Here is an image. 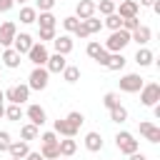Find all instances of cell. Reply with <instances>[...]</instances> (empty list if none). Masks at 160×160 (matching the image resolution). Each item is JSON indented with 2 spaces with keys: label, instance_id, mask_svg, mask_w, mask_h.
I'll use <instances>...</instances> for the list:
<instances>
[{
  "label": "cell",
  "instance_id": "1",
  "mask_svg": "<svg viewBox=\"0 0 160 160\" xmlns=\"http://www.w3.org/2000/svg\"><path fill=\"white\" fill-rule=\"evenodd\" d=\"M128 42H130V32L120 28V30H112V35L105 40L102 48H105L108 52H122V50L128 48Z\"/></svg>",
  "mask_w": 160,
  "mask_h": 160
},
{
  "label": "cell",
  "instance_id": "2",
  "mask_svg": "<svg viewBox=\"0 0 160 160\" xmlns=\"http://www.w3.org/2000/svg\"><path fill=\"white\" fill-rule=\"evenodd\" d=\"M158 100H160V85H158V82H148V85L140 88V102H142L145 108L158 105Z\"/></svg>",
  "mask_w": 160,
  "mask_h": 160
},
{
  "label": "cell",
  "instance_id": "3",
  "mask_svg": "<svg viewBox=\"0 0 160 160\" xmlns=\"http://www.w3.org/2000/svg\"><path fill=\"white\" fill-rule=\"evenodd\" d=\"M115 145H118V150L120 152H125V155H132V152H138V140H135V135L132 132H118L115 135Z\"/></svg>",
  "mask_w": 160,
  "mask_h": 160
},
{
  "label": "cell",
  "instance_id": "4",
  "mask_svg": "<svg viewBox=\"0 0 160 160\" xmlns=\"http://www.w3.org/2000/svg\"><path fill=\"white\" fill-rule=\"evenodd\" d=\"M2 95H5V100H10L12 105H22V102L30 98V88H28V85H12V88L2 90Z\"/></svg>",
  "mask_w": 160,
  "mask_h": 160
},
{
  "label": "cell",
  "instance_id": "5",
  "mask_svg": "<svg viewBox=\"0 0 160 160\" xmlns=\"http://www.w3.org/2000/svg\"><path fill=\"white\" fill-rule=\"evenodd\" d=\"M48 78H50V72L45 68H32V72L28 78V88L30 90H45L48 88Z\"/></svg>",
  "mask_w": 160,
  "mask_h": 160
},
{
  "label": "cell",
  "instance_id": "6",
  "mask_svg": "<svg viewBox=\"0 0 160 160\" xmlns=\"http://www.w3.org/2000/svg\"><path fill=\"white\" fill-rule=\"evenodd\" d=\"M28 58H30V62L35 65V68H45V62H48V48L42 45V42H32V48L28 50Z\"/></svg>",
  "mask_w": 160,
  "mask_h": 160
},
{
  "label": "cell",
  "instance_id": "7",
  "mask_svg": "<svg viewBox=\"0 0 160 160\" xmlns=\"http://www.w3.org/2000/svg\"><path fill=\"white\" fill-rule=\"evenodd\" d=\"M142 85H145V82H142V78H140L138 72H128V75L120 78V90H122V92H140Z\"/></svg>",
  "mask_w": 160,
  "mask_h": 160
},
{
  "label": "cell",
  "instance_id": "8",
  "mask_svg": "<svg viewBox=\"0 0 160 160\" xmlns=\"http://www.w3.org/2000/svg\"><path fill=\"white\" fill-rule=\"evenodd\" d=\"M15 35H18V28H15L12 20H8V22L0 25V45H2V48H10L12 40H15Z\"/></svg>",
  "mask_w": 160,
  "mask_h": 160
},
{
  "label": "cell",
  "instance_id": "9",
  "mask_svg": "<svg viewBox=\"0 0 160 160\" xmlns=\"http://www.w3.org/2000/svg\"><path fill=\"white\" fill-rule=\"evenodd\" d=\"M32 48V38L28 35V32H20V35H15V40H12V50L18 52V55H28V50Z\"/></svg>",
  "mask_w": 160,
  "mask_h": 160
},
{
  "label": "cell",
  "instance_id": "10",
  "mask_svg": "<svg viewBox=\"0 0 160 160\" xmlns=\"http://www.w3.org/2000/svg\"><path fill=\"white\" fill-rule=\"evenodd\" d=\"M95 15V2L92 0H80L78 5H75V18L78 20H88V18H92Z\"/></svg>",
  "mask_w": 160,
  "mask_h": 160
},
{
  "label": "cell",
  "instance_id": "11",
  "mask_svg": "<svg viewBox=\"0 0 160 160\" xmlns=\"http://www.w3.org/2000/svg\"><path fill=\"white\" fill-rule=\"evenodd\" d=\"M52 48H55L58 55H68V52H72V38L70 35H55Z\"/></svg>",
  "mask_w": 160,
  "mask_h": 160
},
{
  "label": "cell",
  "instance_id": "12",
  "mask_svg": "<svg viewBox=\"0 0 160 160\" xmlns=\"http://www.w3.org/2000/svg\"><path fill=\"white\" fill-rule=\"evenodd\" d=\"M25 115L30 118V122H32L35 128H40V125H45V120H48V115H45V110H42L40 105H30V108L25 110Z\"/></svg>",
  "mask_w": 160,
  "mask_h": 160
},
{
  "label": "cell",
  "instance_id": "13",
  "mask_svg": "<svg viewBox=\"0 0 160 160\" xmlns=\"http://www.w3.org/2000/svg\"><path fill=\"white\" fill-rule=\"evenodd\" d=\"M140 135L148 142H160V128L152 125V122H140Z\"/></svg>",
  "mask_w": 160,
  "mask_h": 160
},
{
  "label": "cell",
  "instance_id": "14",
  "mask_svg": "<svg viewBox=\"0 0 160 160\" xmlns=\"http://www.w3.org/2000/svg\"><path fill=\"white\" fill-rule=\"evenodd\" d=\"M138 10H140V5H138L135 0H122L118 15H120L122 20H128V18H138Z\"/></svg>",
  "mask_w": 160,
  "mask_h": 160
},
{
  "label": "cell",
  "instance_id": "15",
  "mask_svg": "<svg viewBox=\"0 0 160 160\" xmlns=\"http://www.w3.org/2000/svg\"><path fill=\"white\" fill-rule=\"evenodd\" d=\"M150 38H152V30H150L148 25H140L138 30H132V32H130V42L135 40L138 45H148V42H150Z\"/></svg>",
  "mask_w": 160,
  "mask_h": 160
},
{
  "label": "cell",
  "instance_id": "16",
  "mask_svg": "<svg viewBox=\"0 0 160 160\" xmlns=\"http://www.w3.org/2000/svg\"><path fill=\"white\" fill-rule=\"evenodd\" d=\"M65 65H68V60H65V55H50L48 58V62H45V70L48 72H62L65 70Z\"/></svg>",
  "mask_w": 160,
  "mask_h": 160
},
{
  "label": "cell",
  "instance_id": "17",
  "mask_svg": "<svg viewBox=\"0 0 160 160\" xmlns=\"http://www.w3.org/2000/svg\"><path fill=\"white\" fill-rule=\"evenodd\" d=\"M58 150H60V158H70V155H75V150H78V142H75L72 138L58 140Z\"/></svg>",
  "mask_w": 160,
  "mask_h": 160
},
{
  "label": "cell",
  "instance_id": "18",
  "mask_svg": "<svg viewBox=\"0 0 160 160\" xmlns=\"http://www.w3.org/2000/svg\"><path fill=\"white\" fill-rule=\"evenodd\" d=\"M20 62H22V60H20V55H18L12 48H5V52H2V65L15 70V68H20Z\"/></svg>",
  "mask_w": 160,
  "mask_h": 160
},
{
  "label": "cell",
  "instance_id": "19",
  "mask_svg": "<svg viewBox=\"0 0 160 160\" xmlns=\"http://www.w3.org/2000/svg\"><path fill=\"white\" fill-rule=\"evenodd\" d=\"M85 148H88L90 152H100V150H102V138H100V132H88V135H85Z\"/></svg>",
  "mask_w": 160,
  "mask_h": 160
},
{
  "label": "cell",
  "instance_id": "20",
  "mask_svg": "<svg viewBox=\"0 0 160 160\" xmlns=\"http://www.w3.org/2000/svg\"><path fill=\"white\" fill-rule=\"evenodd\" d=\"M8 152H10V158H20V160H22V158L30 152V145H28L25 140H20V142H10Z\"/></svg>",
  "mask_w": 160,
  "mask_h": 160
},
{
  "label": "cell",
  "instance_id": "21",
  "mask_svg": "<svg viewBox=\"0 0 160 160\" xmlns=\"http://www.w3.org/2000/svg\"><path fill=\"white\" fill-rule=\"evenodd\" d=\"M35 22H40V30H55V25H58V18H55L52 12H40Z\"/></svg>",
  "mask_w": 160,
  "mask_h": 160
},
{
  "label": "cell",
  "instance_id": "22",
  "mask_svg": "<svg viewBox=\"0 0 160 160\" xmlns=\"http://www.w3.org/2000/svg\"><path fill=\"white\" fill-rule=\"evenodd\" d=\"M125 62H128V60H125V55H122V52H110V58H108V65H105V68L115 72V70H122V68H125Z\"/></svg>",
  "mask_w": 160,
  "mask_h": 160
},
{
  "label": "cell",
  "instance_id": "23",
  "mask_svg": "<svg viewBox=\"0 0 160 160\" xmlns=\"http://www.w3.org/2000/svg\"><path fill=\"white\" fill-rule=\"evenodd\" d=\"M55 132H58V135H65V138H75V135H78V130H75L65 118H62V120H55Z\"/></svg>",
  "mask_w": 160,
  "mask_h": 160
},
{
  "label": "cell",
  "instance_id": "24",
  "mask_svg": "<svg viewBox=\"0 0 160 160\" xmlns=\"http://www.w3.org/2000/svg\"><path fill=\"white\" fill-rule=\"evenodd\" d=\"M155 60V55H152V50H148V48H138V52H135V62L140 65V68H145V65H150Z\"/></svg>",
  "mask_w": 160,
  "mask_h": 160
},
{
  "label": "cell",
  "instance_id": "25",
  "mask_svg": "<svg viewBox=\"0 0 160 160\" xmlns=\"http://www.w3.org/2000/svg\"><path fill=\"white\" fill-rule=\"evenodd\" d=\"M62 80H65V82H78V80H80V68H78V65H65Z\"/></svg>",
  "mask_w": 160,
  "mask_h": 160
},
{
  "label": "cell",
  "instance_id": "26",
  "mask_svg": "<svg viewBox=\"0 0 160 160\" xmlns=\"http://www.w3.org/2000/svg\"><path fill=\"white\" fill-rule=\"evenodd\" d=\"M35 20H38V10H35V8H20V22L32 25Z\"/></svg>",
  "mask_w": 160,
  "mask_h": 160
},
{
  "label": "cell",
  "instance_id": "27",
  "mask_svg": "<svg viewBox=\"0 0 160 160\" xmlns=\"http://www.w3.org/2000/svg\"><path fill=\"white\" fill-rule=\"evenodd\" d=\"M40 155H42V160H58V158H60V150H58V142H55V145H42V150H40Z\"/></svg>",
  "mask_w": 160,
  "mask_h": 160
},
{
  "label": "cell",
  "instance_id": "28",
  "mask_svg": "<svg viewBox=\"0 0 160 160\" xmlns=\"http://www.w3.org/2000/svg\"><path fill=\"white\" fill-rule=\"evenodd\" d=\"M80 22H82V25L88 28V32H90V35H92V32H100V30H102V20H98L95 15H92V18H88V20H80Z\"/></svg>",
  "mask_w": 160,
  "mask_h": 160
},
{
  "label": "cell",
  "instance_id": "29",
  "mask_svg": "<svg viewBox=\"0 0 160 160\" xmlns=\"http://www.w3.org/2000/svg\"><path fill=\"white\" fill-rule=\"evenodd\" d=\"M20 135H22V140H25V142H30V140H35V138H38V128H35L32 122H28V125H22V128H20Z\"/></svg>",
  "mask_w": 160,
  "mask_h": 160
},
{
  "label": "cell",
  "instance_id": "30",
  "mask_svg": "<svg viewBox=\"0 0 160 160\" xmlns=\"http://www.w3.org/2000/svg\"><path fill=\"white\" fill-rule=\"evenodd\" d=\"M105 28H110V30H120L122 28V18L118 15V12H112V15H108L105 18V22H102Z\"/></svg>",
  "mask_w": 160,
  "mask_h": 160
},
{
  "label": "cell",
  "instance_id": "31",
  "mask_svg": "<svg viewBox=\"0 0 160 160\" xmlns=\"http://www.w3.org/2000/svg\"><path fill=\"white\" fill-rule=\"evenodd\" d=\"M5 118H8V120H12V122H18V120L22 118V108L10 102V108H5Z\"/></svg>",
  "mask_w": 160,
  "mask_h": 160
},
{
  "label": "cell",
  "instance_id": "32",
  "mask_svg": "<svg viewBox=\"0 0 160 160\" xmlns=\"http://www.w3.org/2000/svg\"><path fill=\"white\" fill-rule=\"evenodd\" d=\"M110 120H112V122H125V120H128V110H125L122 105L112 108V110H110Z\"/></svg>",
  "mask_w": 160,
  "mask_h": 160
},
{
  "label": "cell",
  "instance_id": "33",
  "mask_svg": "<svg viewBox=\"0 0 160 160\" xmlns=\"http://www.w3.org/2000/svg\"><path fill=\"white\" fill-rule=\"evenodd\" d=\"M65 120H68L75 130H80V125L85 122V115H82V112H78V110H72V112H68V118H65Z\"/></svg>",
  "mask_w": 160,
  "mask_h": 160
},
{
  "label": "cell",
  "instance_id": "34",
  "mask_svg": "<svg viewBox=\"0 0 160 160\" xmlns=\"http://www.w3.org/2000/svg\"><path fill=\"white\" fill-rule=\"evenodd\" d=\"M95 10H100L102 15H112L115 12V2L112 0H100V2H95Z\"/></svg>",
  "mask_w": 160,
  "mask_h": 160
},
{
  "label": "cell",
  "instance_id": "35",
  "mask_svg": "<svg viewBox=\"0 0 160 160\" xmlns=\"http://www.w3.org/2000/svg\"><path fill=\"white\" fill-rule=\"evenodd\" d=\"M102 105H105L108 110H112V108H118V105H120V95H118V92H108V95L102 98Z\"/></svg>",
  "mask_w": 160,
  "mask_h": 160
},
{
  "label": "cell",
  "instance_id": "36",
  "mask_svg": "<svg viewBox=\"0 0 160 160\" xmlns=\"http://www.w3.org/2000/svg\"><path fill=\"white\" fill-rule=\"evenodd\" d=\"M78 25H80V20H78L75 15H70V18H65V20H62V28H65L68 32H75V30H78Z\"/></svg>",
  "mask_w": 160,
  "mask_h": 160
},
{
  "label": "cell",
  "instance_id": "37",
  "mask_svg": "<svg viewBox=\"0 0 160 160\" xmlns=\"http://www.w3.org/2000/svg\"><path fill=\"white\" fill-rule=\"evenodd\" d=\"M100 50H102V45H100L98 40H92V42H88V48H85V52H88V58H92V60L98 58V52H100Z\"/></svg>",
  "mask_w": 160,
  "mask_h": 160
},
{
  "label": "cell",
  "instance_id": "38",
  "mask_svg": "<svg viewBox=\"0 0 160 160\" xmlns=\"http://www.w3.org/2000/svg\"><path fill=\"white\" fill-rule=\"evenodd\" d=\"M138 28H140V18H128V20H122V30L132 32V30H138Z\"/></svg>",
  "mask_w": 160,
  "mask_h": 160
},
{
  "label": "cell",
  "instance_id": "39",
  "mask_svg": "<svg viewBox=\"0 0 160 160\" xmlns=\"http://www.w3.org/2000/svg\"><path fill=\"white\" fill-rule=\"evenodd\" d=\"M10 132L8 130H0V152H8V148H10Z\"/></svg>",
  "mask_w": 160,
  "mask_h": 160
},
{
  "label": "cell",
  "instance_id": "40",
  "mask_svg": "<svg viewBox=\"0 0 160 160\" xmlns=\"http://www.w3.org/2000/svg\"><path fill=\"white\" fill-rule=\"evenodd\" d=\"M52 5H55V0H38V2H35V10H40V12H50Z\"/></svg>",
  "mask_w": 160,
  "mask_h": 160
},
{
  "label": "cell",
  "instance_id": "41",
  "mask_svg": "<svg viewBox=\"0 0 160 160\" xmlns=\"http://www.w3.org/2000/svg\"><path fill=\"white\" fill-rule=\"evenodd\" d=\"M40 142H42V145H55V142H58V135H55V132H42V135H40Z\"/></svg>",
  "mask_w": 160,
  "mask_h": 160
},
{
  "label": "cell",
  "instance_id": "42",
  "mask_svg": "<svg viewBox=\"0 0 160 160\" xmlns=\"http://www.w3.org/2000/svg\"><path fill=\"white\" fill-rule=\"evenodd\" d=\"M38 38H40V42L45 45V40H55V30H40Z\"/></svg>",
  "mask_w": 160,
  "mask_h": 160
},
{
  "label": "cell",
  "instance_id": "43",
  "mask_svg": "<svg viewBox=\"0 0 160 160\" xmlns=\"http://www.w3.org/2000/svg\"><path fill=\"white\" fill-rule=\"evenodd\" d=\"M108 58H110V52H108V50H105V48H102V50H100V52H98V58H95V62H98V65H102V68H105V65H108Z\"/></svg>",
  "mask_w": 160,
  "mask_h": 160
},
{
  "label": "cell",
  "instance_id": "44",
  "mask_svg": "<svg viewBox=\"0 0 160 160\" xmlns=\"http://www.w3.org/2000/svg\"><path fill=\"white\" fill-rule=\"evenodd\" d=\"M75 35H78V38H80V40H85V38H90V32H88V28H85V25H82V22H80V25H78V30H75Z\"/></svg>",
  "mask_w": 160,
  "mask_h": 160
},
{
  "label": "cell",
  "instance_id": "45",
  "mask_svg": "<svg viewBox=\"0 0 160 160\" xmlns=\"http://www.w3.org/2000/svg\"><path fill=\"white\" fill-rule=\"evenodd\" d=\"M12 5H15V0H0V12H8Z\"/></svg>",
  "mask_w": 160,
  "mask_h": 160
},
{
  "label": "cell",
  "instance_id": "46",
  "mask_svg": "<svg viewBox=\"0 0 160 160\" xmlns=\"http://www.w3.org/2000/svg\"><path fill=\"white\" fill-rule=\"evenodd\" d=\"M22 160H42V155H40V152H28Z\"/></svg>",
  "mask_w": 160,
  "mask_h": 160
},
{
  "label": "cell",
  "instance_id": "47",
  "mask_svg": "<svg viewBox=\"0 0 160 160\" xmlns=\"http://www.w3.org/2000/svg\"><path fill=\"white\" fill-rule=\"evenodd\" d=\"M130 160H148V158H145L142 152H132V155H130Z\"/></svg>",
  "mask_w": 160,
  "mask_h": 160
},
{
  "label": "cell",
  "instance_id": "48",
  "mask_svg": "<svg viewBox=\"0 0 160 160\" xmlns=\"http://www.w3.org/2000/svg\"><path fill=\"white\" fill-rule=\"evenodd\" d=\"M152 2H155V0H140V2H138V5H145V8H150V5H152Z\"/></svg>",
  "mask_w": 160,
  "mask_h": 160
},
{
  "label": "cell",
  "instance_id": "49",
  "mask_svg": "<svg viewBox=\"0 0 160 160\" xmlns=\"http://www.w3.org/2000/svg\"><path fill=\"white\" fill-rule=\"evenodd\" d=\"M2 115H5V108H2V102H0V118H2Z\"/></svg>",
  "mask_w": 160,
  "mask_h": 160
},
{
  "label": "cell",
  "instance_id": "50",
  "mask_svg": "<svg viewBox=\"0 0 160 160\" xmlns=\"http://www.w3.org/2000/svg\"><path fill=\"white\" fill-rule=\"evenodd\" d=\"M2 100H5V95H2V90H0V102H2Z\"/></svg>",
  "mask_w": 160,
  "mask_h": 160
},
{
  "label": "cell",
  "instance_id": "51",
  "mask_svg": "<svg viewBox=\"0 0 160 160\" xmlns=\"http://www.w3.org/2000/svg\"><path fill=\"white\" fill-rule=\"evenodd\" d=\"M112 2H115V5H118V2H122V0H112Z\"/></svg>",
  "mask_w": 160,
  "mask_h": 160
},
{
  "label": "cell",
  "instance_id": "52",
  "mask_svg": "<svg viewBox=\"0 0 160 160\" xmlns=\"http://www.w3.org/2000/svg\"><path fill=\"white\" fill-rule=\"evenodd\" d=\"M15 2H20V5H22V2H25V0H15Z\"/></svg>",
  "mask_w": 160,
  "mask_h": 160
},
{
  "label": "cell",
  "instance_id": "53",
  "mask_svg": "<svg viewBox=\"0 0 160 160\" xmlns=\"http://www.w3.org/2000/svg\"><path fill=\"white\" fill-rule=\"evenodd\" d=\"M10 160H20V158H10Z\"/></svg>",
  "mask_w": 160,
  "mask_h": 160
},
{
  "label": "cell",
  "instance_id": "54",
  "mask_svg": "<svg viewBox=\"0 0 160 160\" xmlns=\"http://www.w3.org/2000/svg\"><path fill=\"white\" fill-rule=\"evenodd\" d=\"M58 160H62V158H58Z\"/></svg>",
  "mask_w": 160,
  "mask_h": 160
}]
</instances>
